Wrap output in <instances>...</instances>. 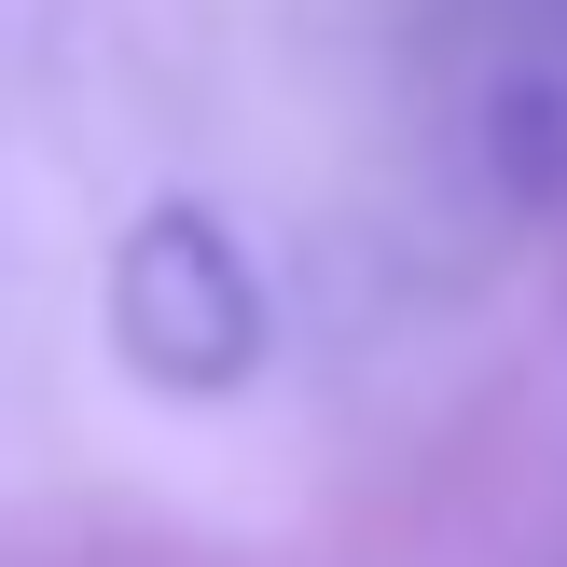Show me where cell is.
<instances>
[{"instance_id": "6da1fadb", "label": "cell", "mask_w": 567, "mask_h": 567, "mask_svg": "<svg viewBox=\"0 0 567 567\" xmlns=\"http://www.w3.org/2000/svg\"><path fill=\"white\" fill-rule=\"evenodd\" d=\"M125 360L153 388H236L264 360V277L208 208H153L125 236Z\"/></svg>"}]
</instances>
